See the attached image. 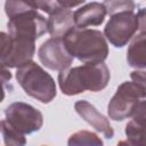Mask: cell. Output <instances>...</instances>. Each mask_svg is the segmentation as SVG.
I'll return each mask as SVG.
<instances>
[{"mask_svg":"<svg viewBox=\"0 0 146 146\" xmlns=\"http://www.w3.org/2000/svg\"><path fill=\"white\" fill-rule=\"evenodd\" d=\"M110 78V70L106 64H83L59 72L58 86L64 95L74 96L86 90L100 91L105 89Z\"/></svg>","mask_w":146,"mask_h":146,"instance_id":"1","label":"cell"},{"mask_svg":"<svg viewBox=\"0 0 146 146\" xmlns=\"http://www.w3.org/2000/svg\"><path fill=\"white\" fill-rule=\"evenodd\" d=\"M130 78H131V81L139 84L141 88L146 90V71H141V70L132 71L130 73Z\"/></svg>","mask_w":146,"mask_h":146,"instance_id":"19","label":"cell"},{"mask_svg":"<svg viewBox=\"0 0 146 146\" xmlns=\"http://www.w3.org/2000/svg\"><path fill=\"white\" fill-rule=\"evenodd\" d=\"M138 29L141 32H146V8H141L137 13Z\"/></svg>","mask_w":146,"mask_h":146,"instance_id":"20","label":"cell"},{"mask_svg":"<svg viewBox=\"0 0 146 146\" xmlns=\"http://www.w3.org/2000/svg\"><path fill=\"white\" fill-rule=\"evenodd\" d=\"M132 120L146 125V100H140L138 103L132 114Z\"/></svg>","mask_w":146,"mask_h":146,"instance_id":"18","label":"cell"},{"mask_svg":"<svg viewBox=\"0 0 146 146\" xmlns=\"http://www.w3.org/2000/svg\"><path fill=\"white\" fill-rule=\"evenodd\" d=\"M116 146H132L128 140H120Z\"/></svg>","mask_w":146,"mask_h":146,"instance_id":"21","label":"cell"},{"mask_svg":"<svg viewBox=\"0 0 146 146\" xmlns=\"http://www.w3.org/2000/svg\"><path fill=\"white\" fill-rule=\"evenodd\" d=\"M0 35L2 68H18L32 62L35 52V41L25 38H13L5 32H1Z\"/></svg>","mask_w":146,"mask_h":146,"instance_id":"6","label":"cell"},{"mask_svg":"<svg viewBox=\"0 0 146 146\" xmlns=\"http://www.w3.org/2000/svg\"><path fill=\"white\" fill-rule=\"evenodd\" d=\"M5 11L9 21L8 34L13 38H25L35 41L48 32L47 19L38 13L31 1H6Z\"/></svg>","mask_w":146,"mask_h":146,"instance_id":"2","label":"cell"},{"mask_svg":"<svg viewBox=\"0 0 146 146\" xmlns=\"http://www.w3.org/2000/svg\"><path fill=\"white\" fill-rule=\"evenodd\" d=\"M1 133L6 146H25V135L13 127L6 119L1 121Z\"/></svg>","mask_w":146,"mask_h":146,"instance_id":"15","label":"cell"},{"mask_svg":"<svg viewBox=\"0 0 146 146\" xmlns=\"http://www.w3.org/2000/svg\"><path fill=\"white\" fill-rule=\"evenodd\" d=\"M146 98V90L133 81L121 83L108 103L107 114L114 121H123L132 116L140 99Z\"/></svg>","mask_w":146,"mask_h":146,"instance_id":"5","label":"cell"},{"mask_svg":"<svg viewBox=\"0 0 146 146\" xmlns=\"http://www.w3.org/2000/svg\"><path fill=\"white\" fill-rule=\"evenodd\" d=\"M47 23H48V33L51 35V38L63 39L70 32L76 29L74 22V13L71 9L65 8L63 5L55 13L49 15Z\"/></svg>","mask_w":146,"mask_h":146,"instance_id":"12","label":"cell"},{"mask_svg":"<svg viewBox=\"0 0 146 146\" xmlns=\"http://www.w3.org/2000/svg\"><path fill=\"white\" fill-rule=\"evenodd\" d=\"M6 120L24 135L39 131L43 124L42 113L30 104L14 102L5 110Z\"/></svg>","mask_w":146,"mask_h":146,"instance_id":"8","label":"cell"},{"mask_svg":"<svg viewBox=\"0 0 146 146\" xmlns=\"http://www.w3.org/2000/svg\"><path fill=\"white\" fill-rule=\"evenodd\" d=\"M67 146H104L97 133L88 130H80L68 137Z\"/></svg>","mask_w":146,"mask_h":146,"instance_id":"14","label":"cell"},{"mask_svg":"<svg viewBox=\"0 0 146 146\" xmlns=\"http://www.w3.org/2000/svg\"><path fill=\"white\" fill-rule=\"evenodd\" d=\"M138 30L137 15L133 11H120L112 15L104 29L105 38L116 48L124 47Z\"/></svg>","mask_w":146,"mask_h":146,"instance_id":"7","label":"cell"},{"mask_svg":"<svg viewBox=\"0 0 146 146\" xmlns=\"http://www.w3.org/2000/svg\"><path fill=\"white\" fill-rule=\"evenodd\" d=\"M127 62L135 68H146V32L132 38L127 51Z\"/></svg>","mask_w":146,"mask_h":146,"instance_id":"13","label":"cell"},{"mask_svg":"<svg viewBox=\"0 0 146 146\" xmlns=\"http://www.w3.org/2000/svg\"><path fill=\"white\" fill-rule=\"evenodd\" d=\"M124 131L127 140L132 146H146V125L131 120L127 123Z\"/></svg>","mask_w":146,"mask_h":146,"instance_id":"16","label":"cell"},{"mask_svg":"<svg viewBox=\"0 0 146 146\" xmlns=\"http://www.w3.org/2000/svg\"><path fill=\"white\" fill-rule=\"evenodd\" d=\"M43 146H44V145H43Z\"/></svg>","mask_w":146,"mask_h":146,"instance_id":"22","label":"cell"},{"mask_svg":"<svg viewBox=\"0 0 146 146\" xmlns=\"http://www.w3.org/2000/svg\"><path fill=\"white\" fill-rule=\"evenodd\" d=\"M103 3L106 7L107 14L110 16L116 13H120V11H125V10L133 11L136 9V3L132 1H127V0H114V1L110 0V1H104Z\"/></svg>","mask_w":146,"mask_h":146,"instance_id":"17","label":"cell"},{"mask_svg":"<svg viewBox=\"0 0 146 146\" xmlns=\"http://www.w3.org/2000/svg\"><path fill=\"white\" fill-rule=\"evenodd\" d=\"M63 40L71 56L83 64L104 63L108 56L106 38L98 30L74 29Z\"/></svg>","mask_w":146,"mask_h":146,"instance_id":"3","label":"cell"},{"mask_svg":"<svg viewBox=\"0 0 146 146\" xmlns=\"http://www.w3.org/2000/svg\"><path fill=\"white\" fill-rule=\"evenodd\" d=\"M75 112L92 128L104 135L105 138L111 139L114 137V130L106 116L97 111V108L87 100H78L74 104Z\"/></svg>","mask_w":146,"mask_h":146,"instance_id":"10","label":"cell"},{"mask_svg":"<svg viewBox=\"0 0 146 146\" xmlns=\"http://www.w3.org/2000/svg\"><path fill=\"white\" fill-rule=\"evenodd\" d=\"M40 63L51 71H65L73 63V57L66 49L63 39L50 38L38 49Z\"/></svg>","mask_w":146,"mask_h":146,"instance_id":"9","label":"cell"},{"mask_svg":"<svg viewBox=\"0 0 146 146\" xmlns=\"http://www.w3.org/2000/svg\"><path fill=\"white\" fill-rule=\"evenodd\" d=\"M107 15L103 2H88L74 11V22L76 29H87L88 26H98L105 21Z\"/></svg>","mask_w":146,"mask_h":146,"instance_id":"11","label":"cell"},{"mask_svg":"<svg viewBox=\"0 0 146 146\" xmlns=\"http://www.w3.org/2000/svg\"><path fill=\"white\" fill-rule=\"evenodd\" d=\"M16 80L26 95L40 103L48 104L56 97L55 80L33 60L17 68Z\"/></svg>","mask_w":146,"mask_h":146,"instance_id":"4","label":"cell"}]
</instances>
